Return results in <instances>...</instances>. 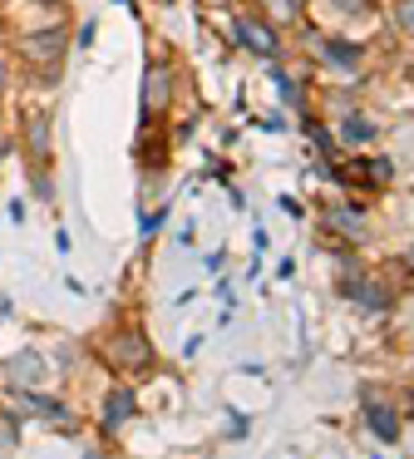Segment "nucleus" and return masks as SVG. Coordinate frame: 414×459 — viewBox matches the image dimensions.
<instances>
[{"instance_id": "nucleus-9", "label": "nucleus", "mask_w": 414, "mask_h": 459, "mask_svg": "<svg viewBox=\"0 0 414 459\" xmlns=\"http://www.w3.org/2000/svg\"><path fill=\"white\" fill-rule=\"evenodd\" d=\"M10 449H15V425L0 415V455H10Z\"/></svg>"}, {"instance_id": "nucleus-13", "label": "nucleus", "mask_w": 414, "mask_h": 459, "mask_svg": "<svg viewBox=\"0 0 414 459\" xmlns=\"http://www.w3.org/2000/svg\"><path fill=\"white\" fill-rule=\"evenodd\" d=\"M266 5H272L276 21H286V15H291V5H286V0H266Z\"/></svg>"}, {"instance_id": "nucleus-4", "label": "nucleus", "mask_w": 414, "mask_h": 459, "mask_svg": "<svg viewBox=\"0 0 414 459\" xmlns=\"http://www.w3.org/2000/svg\"><path fill=\"white\" fill-rule=\"evenodd\" d=\"M25 149L35 163L49 159V114H30L25 119Z\"/></svg>"}, {"instance_id": "nucleus-5", "label": "nucleus", "mask_w": 414, "mask_h": 459, "mask_svg": "<svg viewBox=\"0 0 414 459\" xmlns=\"http://www.w3.org/2000/svg\"><path fill=\"white\" fill-rule=\"evenodd\" d=\"M365 420H370V429L380 439H400V420H394L390 405H380V400H365Z\"/></svg>"}, {"instance_id": "nucleus-12", "label": "nucleus", "mask_w": 414, "mask_h": 459, "mask_svg": "<svg viewBox=\"0 0 414 459\" xmlns=\"http://www.w3.org/2000/svg\"><path fill=\"white\" fill-rule=\"evenodd\" d=\"M335 11H345V15H360V11H365V0H335Z\"/></svg>"}, {"instance_id": "nucleus-15", "label": "nucleus", "mask_w": 414, "mask_h": 459, "mask_svg": "<svg viewBox=\"0 0 414 459\" xmlns=\"http://www.w3.org/2000/svg\"><path fill=\"white\" fill-rule=\"evenodd\" d=\"M404 262H410V267H414V247H410V257H404Z\"/></svg>"}, {"instance_id": "nucleus-16", "label": "nucleus", "mask_w": 414, "mask_h": 459, "mask_svg": "<svg viewBox=\"0 0 414 459\" xmlns=\"http://www.w3.org/2000/svg\"><path fill=\"white\" fill-rule=\"evenodd\" d=\"M0 40H5V30H0Z\"/></svg>"}, {"instance_id": "nucleus-7", "label": "nucleus", "mask_w": 414, "mask_h": 459, "mask_svg": "<svg viewBox=\"0 0 414 459\" xmlns=\"http://www.w3.org/2000/svg\"><path fill=\"white\" fill-rule=\"evenodd\" d=\"M237 30L246 35V45H252V50H262V55H272V50H276V45H272V30H266V25H252V21H242Z\"/></svg>"}, {"instance_id": "nucleus-1", "label": "nucleus", "mask_w": 414, "mask_h": 459, "mask_svg": "<svg viewBox=\"0 0 414 459\" xmlns=\"http://www.w3.org/2000/svg\"><path fill=\"white\" fill-rule=\"evenodd\" d=\"M104 356H108V366H118V370H148L153 351H148V341L138 336V331H118V336L104 341Z\"/></svg>"}, {"instance_id": "nucleus-8", "label": "nucleus", "mask_w": 414, "mask_h": 459, "mask_svg": "<svg viewBox=\"0 0 414 459\" xmlns=\"http://www.w3.org/2000/svg\"><path fill=\"white\" fill-rule=\"evenodd\" d=\"M331 228H345L350 238H360V218L355 212H331Z\"/></svg>"}, {"instance_id": "nucleus-2", "label": "nucleus", "mask_w": 414, "mask_h": 459, "mask_svg": "<svg viewBox=\"0 0 414 459\" xmlns=\"http://www.w3.org/2000/svg\"><path fill=\"white\" fill-rule=\"evenodd\" d=\"M20 60H25V65H39V70H55V65L65 60V30L25 35V40H20Z\"/></svg>"}, {"instance_id": "nucleus-6", "label": "nucleus", "mask_w": 414, "mask_h": 459, "mask_svg": "<svg viewBox=\"0 0 414 459\" xmlns=\"http://www.w3.org/2000/svg\"><path fill=\"white\" fill-rule=\"evenodd\" d=\"M5 376L10 380H39L45 376V360H39V351H20V356L5 360Z\"/></svg>"}, {"instance_id": "nucleus-3", "label": "nucleus", "mask_w": 414, "mask_h": 459, "mask_svg": "<svg viewBox=\"0 0 414 459\" xmlns=\"http://www.w3.org/2000/svg\"><path fill=\"white\" fill-rule=\"evenodd\" d=\"M168 94H173L168 70H163V65H153V70H148V80H143V114H148V119L168 109Z\"/></svg>"}, {"instance_id": "nucleus-11", "label": "nucleus", "mask_w": 414, "mask_h": 459, "mask_svg": "<svg viewBox=\"0 0 414 459\" xmlns=\"http://www.w3.org/2000/svg\"><path fill=\"white\" fill-rule=\"evenodd\" d=\"M400 30L414 35V0H400Z\"/></svg>"}, {"instance_id": "nucleus-14", "label": "nucleus", "mask_w": 414, "mask_h": 459, "mask_svg": "<svg viewBox=\"0 0 414 459\" xmlns=\"http://www.w3.org/2000/svg\"><path fill=\"white\" fill-rule=\"evenodd\" d=\"M0 90H5V60H0Z\"/></svg>"}, {"instance_id": "nucleus-10", "label": "nucleus", "mask_w": 414, "mask_h": 459, "mask_svg": "<svg viewBox=\"0 0 414 459\" xmlns=\"http://www.w3.org/2000/svg\"><path fill=\"white\" fill-rule=\"evenodd\" d=\"M128 410H134V400H128V390H118V400H114V410H108V425H114V420H124Z\"/></svg>"}]
</instances>
